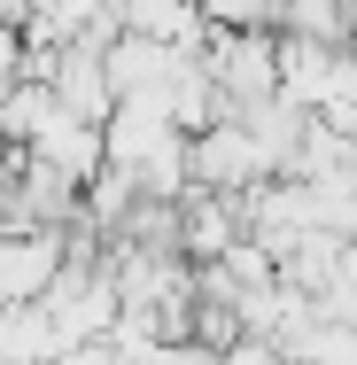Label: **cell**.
<instances>
[{"mask_svg":"<svg viewBox=\"0 0 357 365\" xmlns=\"http://www.w3.org/2000/svg\"><path fill=\"white\" fill-rule=\"evenodd\" d=\"M202 63H210L217 93H225L233 109H257V101L280 93V39H272L264 24H257V31H217Z\"/></svg>","mask_w":357,"mask_h":365,"instance_id":"obj_1","label":"cell"},{"mask_svg":"<svg viewBox=\"0 0 357 365\" xmlns=\"http://www.w3.org/2000/svg\"><path fill=\"white\" fill-rule=\"evenodd\" d=\"M63 272V241L55 225H31V233H0V303H39Z\"/></svg>","mask_w":357,"mask_h":365,"instance_id":"obj_2","label":"cell"},{"mask_svg":"<svg viewBox=\"0 0 357 365\" xmlns=\"http://www.w3.org/2000/svg\"><path fill=\"white\" fill-rule=\"evenodd\" d=\"M187 171L210 179V187H249L272 163H264V148H257L249 125H210V133H195V148H187Z\"/></svg>","mask_w":357,"mask_h":365,"instance_id":"obj_3","label":"cell"},{"mask_svg":"<svg viewBox=\"0 0 357 365\" xmlns=\"http://www.w3.org/2000/svg\"><path fill=\"white\" fill-rule=\"evenodd\" d=\"M63 117V101H55V86L47 78H24L8 101H0V140H24V148H39V133Z\"/></svg>","mask_w":357,"mask_h":365,"instance_id":"obj_4","label":"cell"},{"mask_svg":"<svg viewBox=\"0 0 357 365\" xmlns=\"http://www.w3.org/2000/svg\"><path fill=\"white\" fill-rule=\"evenodd\" d=\"M280 24H287V31H303V39L350 47V24H357V8H350V0H280Z\"/></svg>","mask_w":357,"mask_h":365,"instance_id":"obj_5","label":"cell"},{"mask_svg":"<svg viewBox=\"0 0 357 365\" xmlns=\"http://www.w3.org/2000/svg\"><path fill=\"white\" fill-rule=\"evenodd\" d=\"M187 241H195L202 257H225V249H233V210L210 202V195H202V202H187Z\"/></svg>","mask_w":357,"mask_h":365,"instance_id":"obj_6","label":"cell"},{"mask_svg":"<svg viewBox=\"0 0 357 365\" xmlns=\"http://www.w3.org/2000/svg\"><path fill=\"white\" fill-rule=\"evenodd\" d=\"M195 8L210 16L217 31H257V24H272V16H280L272 0H195Z\"/></svg>","mask_w":357,"mask_h":365,"instance_id":"obj_7","label":"cell"},{"mask_svg":"<svg viewBox=\"0 0 357 365\" xmlns=\"http://www.w3.org/2000/svg\"><path fill=\"white\" fill-rule=\"evenodd\" d=\"M272 8H280V0H272Z\"/></svg>","mask_w":357,"mask_h":365,"instance_id":"obj_8","label":"cell"}]
</instances>
